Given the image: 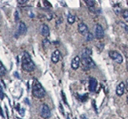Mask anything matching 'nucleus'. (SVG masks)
<instances>
[{
  "label": "nucleus",
  "mask_w": 128,
  "mask_h": 119,
  "mask_svg": "<svg viewBox=\"0 0 128 119\" xmlns=\"http://www.w3.org/2000/svg\"><path fill=\"white\" fill-rule=\"evenodd\" d=\"M16 119H20V118H16Z\"/></svg>",
  "instance_id": "obj_37"
},
{
  "label": "nucleus",
  "mask_w": 128,
  "mask_h": 119,
  "mask_svg": "<svg viewBox=\"0 0 128 119\" xmlns=\"http://www.w3.org/2000/svg\"><path fill=\"white\" fill-rule=\"evenodd\" d=\"M126 85L123 82H121L118 84V86L116 88V94L118 96H122L123 94H124V90H125Z\"/></svg>",
  "instance_id": "obj_10"
},
{
  "label": "nucleus",
  "mask_w": 128,
  "mask_h": 119,
  "mask_svg": "<svg viewBox=\"0 0 128 119\" xmlns=\"http://www.w3.org/2000/svg\"><path fill=\"white\" fill-rule=\"evenodd\" d=\"M93 38H94L93 34H92L91 33H90V32L88 33V34H87V36H86V39H87V42H90V41L93 40Z\"/></svg>",
  "instance_id": "obj_19"
},
{
  "label": "nucleus",
  "mask_w": 128,
  "mask_h": 119,
  "mask_svg": "<svg viewBox=\"0 0 128 119\" xmlns=\"http://www.w3.org/2000/svg\"><path fill=\"white\" fill-rule=\"evenodd\" d=\"M6 68L4 67V66L3 65V63L0 62V77H3L6 74Z\"/></svg>",
  "instance_id": "obj_15"
},
{
  "label": "nucleus",
  "mask_w": 128,
  "mask_h": 119,
  "mask_svg": "<svg viewBox=\"0 0 128 119\" xmlns=\"http://www.w3.org/2000/svg\"><path fill=\"white\" fill-rule=\"evenodd\" d=\"M40 115L42 118H45V119L49 118L50 117L51 114H50V109L47 105H46V104L42 105L41 109H40Z\"/></svg>",
  "instance_id": "obj_4"
},
{
  "label": "nucleus",
  "mask_w": 128,
  "mask_h": 119,
  "mask_svg": "<svg viewBox=\"0 0 128 119\" xmlns=\"http://www.w3.org/2000/svg\"><path fill=\"white\" fill-rule=\"evenodd\" d=\"M26 33V26L25 25V23L23 22H21L19 23V28H18V30L16 32V34H19V35H22V34H24Z\"/></svg>",
  "instance_id": "obj_9"
},
{
  "label": "nucleus",
  "mask_w": 128,
  "mask_h": 119,
  "mask_svg": "<svg viewBox=\"0 0 128 119\" xmlns=\"http://www.w3.org/2000/svg\"><path fill=\"white\" fill-rule=\"evenodd\" d=\"M81 119H87V118H86V117L84 115H82L81 116Z\"/></svg>",
  "instance_id": "obj_34"
},
{
  "label": "nucleus",
  "mask_w": 128,
  "mask_h": 119,
  "mask_svg": "<svg viewBox=\"0 0 128 119\" xmlns=\"http://www.w3.org/2000/svg\"><path fill=\"white\" fill-rule=\"evenodd\" d=\"M127 103H128V96H127Z\"/></svg>",
  "instance_id": "obj_36"
},
{
  "label": "nucleus",
  "mask_w": 128,
  "mask_h": 119,
  "mask_svg": "<svg viewBox=\"0 0 128 119\" xmlns=\"http://www.w3.org/2000/svg\"><path fill=\"white\" fill-rule=\"evenodd\" d=\"M18 3L23 4V3H27V0H19V1H18Z\"/></svg>",
  "instance_id": "obj_28"
},
{
  "label": "nucleus",
  "mask_w": 128,
  "mask_h": 119,
  "mask_svg": "<svg viewBox=\"0 0 128 119\" xmlns=\"http://www.w3.org/2000/svg\"><path fill=\"white\" fill-rule=\"evenodd\" d=\"M59 58H60V52L59 50H56L53 52L52 55H51V61L52 62L54 63H57L59 61Z\"/></svg>",
  "instance_id": "obj_12"
},
{
  "label": "nucleus",
  "mask_w": 128,
  "mask_h": 119,
  "mask_svg": "<svg viewBox=\"0 0 128 119\" xmlns=\"http://www.w3.org/2000/svg\"><path fill=\"white\" fill-rule=\"evenodd\" d=\"M97 85H98V81L95 78H91L89 81V90L90 92H94L96 90Z\"/></svg>",
  "instance_id": "obj_8"
},
{
  "label": "nucleus",
  "mask_w": 128,
  "mask_h": 119,
  "mask_svg": "<svg viewBox=\"0 0 128 119\" xmlns=\"http://www.w3.org/2000/svg\"><path fill=\"white\" fill-rule=\"evenodd\" d=\"M119 25L122 26L123 29L125 30L126 32H128V26H127L124 23H123V22H120L119 23Z\"/></svg>",
  "instance_id": "obj_20"
},
{
  "label": "nucleus",
  "mask_w": 128,
  "mask_h": 119,
  "mask_svg": "<svg viewBox=\"0 0 128 119\" xmlns=\"http://www.w3.org/2000/svg\"><path fill=\"white\" fill-rule=\"evenodd\" d=\"M80 64V58L79 56H75L71 62V68L74 70H77Z\"/></svg>",
  "instance_id": "obj_11"
},
{
  "label": "nucleus",
  "mask_w": 128,
  "mask_h": 119,
  "mask_svg": "<svg viewBox=\"0 0 128 119\" xmlns=\"http://www.w3.org/2000/svg\"><path fill=\"white\" fill-rule=\"evenodd\" d=\"M15 76L16 77V78H19V74H18V73H17V72H15Z\"/></svg>",
  "instance_id": "obj_32"
},
{
  "label": "nucleus",
  "mask_w": 128,
  "mask_h": 119,
  "mask_svg": "<svg viewBox=\"0 0 128 119\" xmlns=\"http://www.w3.org/2000/svg\"><path fill=\"white\" fill-rule=\"evenodd\" d=\"M79 98H82L80 100H82L83 102H84V101H86L87 99V94H86V95H83V96H79Z\"/></svg>",
  "instance_id": "obj_25"
},
{
  "label": "nucleus",
  "mask_w": 128,
  "mask_h": 119,
  "mask_svg": "<svg viewBox=\"0 0 128 119\" xmlns=\"http://www.w3.org/2000/svg\"><path fill=\"white\" fill-rule=\"evenodd\" d=\"M61 95H62V98H63V102L66 103L67 105H68V103H67V98H66V96H65V94H64V92L63 91H61Z\"/></svg>",
  "instance_id": "obj_21"
},
{
  "label": "nucleus",
  "mask_w": 128,
  "mask_h": 119,
  "mask_svg": "<svg viewBox=\"0 0 128 119\" xmlns=\"http://www.w3.org/2000/svg\"><path fill=\"white\" fill-rule=\"evenodd\" d=\"M91 50L90 49V48H85L84 50L82 51V58H88V57H90V54H91Z\"/></svg>",
  "instance_id": "obj_14"
},
{
  "label": "nucleus",
  "mask_w": 128,
  "mask_h": 119,
  "mask_svg": "<svg viewBox=\"0 0 128 119\" xmlns=\"http://www.w3.org/2000/svg\"><path fill=\"white\" fill-rule=\"evenodd\" d=\"M3 98H4V94L3 91V89H2V87H0V99L3 100Z\"/></svg>",
  "instance_id": "obj_23"
},
{
  "label": "nucleus",
  "mask_w": 128,
  "mask_h": 119,
  "mask_svg": "<svg viewBox=\"0 0 128 119\" xmlns=\"http://www.w3.org/2000/svg\"><path fill=\"white\" fill-rule=\"evenodd\" d=\"M22 67L25 71L31 72L34 70L35 65L33 62L30 54L27 52H25L22 58Z\"/></svg>",
  "instance_id": "obj_1"
},
{
  "label": "nucleus",
  "mask_w": 128,
  "mask_h": 119,
  "mask_svg": "<svg viewBox=\"0 0 128 119\" xmlns=\"http://www.w3.org/2000/svg\"><path fill=\"white\" fill-rule=\"evenodd\" d=\"M0 114H1V116H2V117H3V110H2L1 107H0Z\"/></svg>",
  "instance_id": "obj_33"
},
{
  "label": "nucleus",
  "mask_w": 128,
  "mask_h": 119,
  "mask_svg": "<svg viewBox=\"0 0 128 119\" xmlns=\"http://www.w3.org/2000/svg\"><path fill=\"white\" fill-rule=\"evenodd\" d=\"M74 20H75V18L74 16L71 14H68L67 15V22L69 23L70 24H73L74 23Z\"/></svg>",
  "instance_id": "obj_16"
},
{
  "label": "nucleus",
  "mask_w": 128,
  "mask_h": 119,
  "mask_svg": "<svg viewBox=\"0 0 128 119\" xmlns=\"http://www.w3.org/2000/svg\"><path fill=\"white\" fill-rule=\"evenodd\" d=\"M59 110H60L61 114H63V115H64V110H63V105H62V104H61V103H59Z\"/></svg>",
  "instance_id": "obj_24"
},
{
  "label": "nucleus",
  "mask_w": 128,
  "mask_h": 119,
  "mask_svg": "<svg viewBox=\"0 0 128 119\" xmlns=\"http://www.w3.org/2000/svg\"><path fill=\"white\" fill-rule=\"evenodd\" d=\"M109 56L111 57V58H112L114 62H116L117 63H122L123 62V56L121 55L118 52L115 51V50H111V51L109 52Z\"/></svg>",
  "instance_id": "obj_5"
},
{
  "label": "nucleus",
  "mask_w": 128,
  "mask_h": 119,
  "mask_svg": "<svg viewBox=\"0 0 128 119\" xmlns=\"http://www.w3.org/2000/svg\"><path fill=\"white\" fill-rule=\"evenodd\" d=\"M25 102H26V103H27V104H29V101H28V99H26V100H25Z\"/></svg>",
  "instance_id": "obj_35"
},
{
  "label": "nucleus",
  "mask_w": 128,
  "mask_h": 119,
  "mask_svg": "<svg viewBox=\"0 0 128 119\" xmlns=\"http://www.w3.org/2000/svg\"><path fill=\"white\" fill-rule=\"evenodd\" d=\"M78 30H79V32L81 34L83 35H86L87 36V34L89 33V30H88V27L86 25L85 23H79V26H78Z\"/></svg>",
  "instance_id": "obj_7"
},
{
  "label": "nucleus",
  "mask_w": 128,
  "mask_h": 119,
  "mask_svg": "<svg viewBox=\"0 0 128 119\" xmlns=\"http://www.w3.org/2000/svg\"><path fill=\"white\" fill-rule=\"evenodd\" d=\"M94 33H95V37L98 39H101L104 36V31L102 27V26L97 24L95 25V28H94Z\"/></svg>",
  "instance_id": "obj_6"
},
{
  "label": "nucleus",
  "mask_w": 128,
  "mask_h": 119,
  "mask_svg": "<svg viewBox=\"0 0 128 119\" xmlns=\"http://www.w3.org/2000/svg\"><path fill=\"white\" fill-rule=\"evenodd\" d=\"M123 17L125 19L126 22L128 23V10H125L123 11Z\"/></svg>",
  "instance_id": "obj_18"
},
{
  "label": "nucleus",
  "mask_w": 128,
  "mask_h": 119,
  "mask_svg": "<svg viewBox=\"0 0 128 119\" xmlns=\"http://www.w3.org/2000/svg\"><path fill=\"white\" fill-rule=\"evenodd\" d=\"M82 64H83V70H89L91 69V68L95 67V63L94 62V61L92 60V58L90 57H88V58H82Z\"/></svg>",
  "instance_id": "obj_3"
},
{
  "label": "nucleus",
  "mask_w": 128,
  "mask_h": 119,
  "mask_svg": "<svg viewBox=\"0 0 128 119\" xmlns=\"http://www.w3.org/2000/svg\"><path fill=\"white\" fill-rule=\"evenodd\" d=\"M75 119H76V118H75Z\"/></svg>",
  "instance_id": "obj_38"
},
{
  "label": "nucleus",
  "mask_w": 128,
  "mask_h": 119,
  "mask_svg": "<svg viewBox=\"0 0 128 119\" xmlns=\"http://www.w3.org/2000/svg\"><path fill=\"white\" fill-rule=\"evenodd\" d=\"M41 34H43L44 37H48L50 35L49 27H48V26H47L46 24H43V25L41 26Z\"/></svg>",
  "instance_id": "obj_13"
},
{
  "label": "nucleus",
  "mask_w": 128,
  "mask_h": 119,
  "mask_svg": "<svg viewBox=\"0 0 128 119\" xmlns=\"http://www.w3.org/2000/svg\"><path fill=\"white\" fill-rule=\"evenodd\" d=\"M126 89L128 91V79H127V81H126Z\"/></svg>",
  "instance_id": "obj_30"
},
{
  "label": "nucleus",
  "mask_w": 128,
  "mask_h": 119,
  "mask_svg": "<svg viewBox=\"0 0 128 119\" xmlns=\"http://www.w3.org/2000/svg\"><path fill=\"white\" fill-rule=\"evenodd\" d=\"M43 43V47H49V45H50V42L48 41L47 39H44Z\"/></svg>",
  "instance_id": "obj_22"
},
{
  "label": "nucleus",
  "mask_w": 128,
  "mask_h": 119,
  "mask_svg": "<svg viewBox=\"0 0 128 119\" xmlns=\"http://www.w3.org/2000/svg\"><path fill=\"white\" fill-rule=\"evenodd\" d=\"M19 113L21 114L22 116L24 115V109H21L20 110H19Z\"/></svg>",
  "instance_id": "obj_29"
},
{
  "label": "nucleus",
  "mask_w": 128,
  "mask_h": 119,
  "mask_svg": "<svg viewBox=\"0 0 128 119\" xmlns=\"http://www.w3.org/2000/svg\"><path fill=\"white\" fill-rule=\"evenodd\" d=\"M32 94L35 98H42L45 96L46 92L45 90L43 89V86L40 84L37 80H34V83L32 86Z\"/></svg>",
  "instance_id": "obj_2"
},
{
  "label": "nucleus",
  "mask_w": 128,
  "mask_h": 119,
  "mask_svg": "<svg viewBox=\"0 0 128 119\" xmlns=\"http://www.w3.org/2000/svg\"><path fill=\"white\" fill-rule=\"evenodd\" d=\"M93 105L94 107V109H95V111L97 112V109H96V105H95V101H93Z\"/></svg>",
  "instance_id": "obj_31"
},
{
  "label": "nucleus",
  "mask_w": 128,
  "mask_h": 119,
  "mask_svg": "<svg viewBox=\"0 0 128 119\" xmlns=\"http://www.w3.org/2000/svg\"><path fill=\"white\" fill-rule=\"evenodd\" d=\"M86 4H87V6L89 7V9H93L94 6V1L93 0H86L85 1Z\"/></svg>",
  "instance_id": "obj_17"
},
{
  "label": "nucleus",
  "mask_w": 128,
  "mask_h": 119,
  "mask_svg": "<svg viewBox=\"0 0 128 119\" xmlns=\"http://www.w3.org/2000/svg\"><path fill=\"white\" fill-rule=\"evenodd\" d=\"M43 3H44V5H45L46 6H49V7H51V5H50V4L49 3V2H48V1H44Z\"/></svg>",
  "instance_id": "obj_26"
},
{
  "label": "nucleus",
  "mask_w": 128,
  "mask_h": 119,
  "mask_svg": "<svg viewBox=\"0 0 128 119\" xmlns=\"http://www.w3.org/2000/svg\"><path fill=\"white\" fill-rule=\"evenodd\" d=\"M15 21L19 20V13H18V11H15Z\"/></svg>",
  "instance_id": "obj_27"
}]
</instances>
